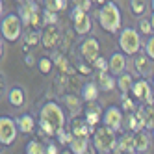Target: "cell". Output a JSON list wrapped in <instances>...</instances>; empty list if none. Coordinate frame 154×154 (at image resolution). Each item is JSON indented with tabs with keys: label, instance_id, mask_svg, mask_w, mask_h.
<instances>
[{
	"label": "cell",
	"instance_id": "cell-12",
	"mask_svg": "<svg viewBox=\"0 0 154 154\" xmlns=\"http://www.w3.org/2000/svg\"><path fill=\"white\" fill-rule=\"evenodd\" d=\"M125 125H126L128 132H132V134H137V132L145 130V121H143L139 108H137V112H130L125 115Z\"/></svg>",
	"mask_w": 154,
	"mask_h": 154
},
{
	"label": "cell",
	"instance_id": "cell-47",
	"mask_svg": "<svg viewBox=\"0 0 154 154\" xmlns=\"http://www.w3.org/2000/svg\"><path fill=\"white\" fill-rule=\"evenodd\" d=\"M150 6H152V11H154V0H152V2H150Z\"/></svg>",
	"mask_w": 154,
	"mask_h": 154
},
{
	"label": "cell",
	"instance_id": "cell-1",
	"mask_svg": "<svg viewBox=\"0 0 154 154\" xmlns=\"http://www.w3.org/2000/svg\"><path fill=\"white\" fill-rule=\"evenodd\" d=\"M98 24L102 30L109 34H117L121 30V9L115 2L108 0V2L98 9Z\"/></svg>",
	"mask_w": 154,
	"mask_h": 154
},
{
	"label": "cell",
	"instance_id": "cell-39",
	"mask_svg": "<svg viewBox=\"0 0 154 154\" xmlns=\"http://www.w3.org/2000/svg\"><path fill=\"white\" fill-rule=\"evenodd\" d=\"M139 32H141L143 35H150V32H152L150 19H141L139 20Z\"/></svg>",
	"mask_w": 154,
	"mask_h": 154
},
{
	"label": "cell",
	"instance_id": "cell-22",
	"mask_svg": "<svg viewBox=\"0 0 154 154\" xmlns=\"http://www.w3.org/2000/svg\"><path fill=\"white\" fill-rule=\"evenodd\" d=\"M98 87L97 84H93V82H87L85 85H84V89H82V98L85 102H97V98H98Z\"/></svg>",
	"mask_w": 154,
	"mask_h": 154
},
{
	"label": "cell",
	"instance_id": "cell-30",
	"mask_svg": "<svg viewBox=\"0 0 154 154\" xmlns=\"http://www.w3.org/2000/svg\"><path fill=\"white\" fill-rule=\"evenodd\" d=\"M121 100H123V112L130 113V112H137V106H136V98L130 97V95H121Z\"/></svg>",
	"mask_w": 154,
	"mask_h": 154
},
{
	"label": "cell",
	"instance_id": "cell-15",
	"mask_svg": "<svg viewBox=\"0 0 154 154\" xmlns=\"http://www.w3.org/2000/svg\"><path fill=\"white\" fill-rule=\"evenodd\" d=\"M109 72L121 76L123 72H126V58L123 52H115L109 56Z\"/></svg>",
	"mask_w": 154,
	"mask_h": 154
},
{
	"label": "cell",
	"instance_id": "cell-20",
	"mask_svg": "<svg viewBox=\"0 0 154 154\" xmlns=\"http://www.w3.org/2000/svg\"><path fill=\"white\" fill-rule=\"evenodd\" d=\"M8 100H9V104H11V106L20 108V106L24 104V89H23V87H19V85L11 87L9 93H8Z\"/></svg>",
	"mask_w": 154,
	"mask_h": 154
},
{
	"label": "cell",
	"instance_id": "cell-18",
	"mask_svg": "<svg viewBox=\"0 0 154 154\" xmlns=\"http://www.w3.org/2000/svg\"><path fill=\"white\" fill-rule=\"evenodd\" d=\"M17 126H19V132L20 134H32L35 130V121L32 115L28 113H23L19 119H17Z\"/></svg>",
	"mask_w": 154,
	"mask_h": 154
},
{
	"label": "cell",
	"instance_id": "cell-44",
	"mask_svg": "<svg viewBox=\"0 0 154 154\" xmlns=\"http://www.w3.org/2000/svg\"><path fill=\"white\" fill-rule=\"evenodd\" d=\"M150 24H152V30H154V11H152V15H150Z\"/></svg>",
	"mask_w": 154,
	"mask_h": 154
},
{
	"label": "cell",
	"instance_id": "cell-13",
	"mask_svg": "<svg viewBox=\"0 0 154 154\" xmlns=\"http://www.w3.org/2000/svg\"><path fill=\"white\" fill-rule=\"evenodd\" d=\"M115 152L117 154H134L136 152V134H132V132H126L119 137L117 141V147H115Z\"/></svg>",
	"mask_w": 154,
	"mask_h": 154
},
{
	"label": "cell",
	"instance_id": "cell-46",
	"mask_svg": "<svg viewBox=\"0 0 154 154\" xmlns=\"http://www.w3.org/2000/svg\"><path fill=\"white\" fill-rule=\"evenodd\" d=\"M17 2H20V4H26V2H28V0H17Z\"/></svg>",
	"mask_w": 154,
	"mask_h": 154
},
{
	"label": "cell",
	"instance_id": "cell-26",
	"mask_svg": "<svg viewBox=\"0 0 154 154\" xmlns=\"http://www.w3.org/2000/svg\"><path fill=\"white\" fill-rule=\"evenodd\" d=\"M26 154H47V145H43L39 139H32L26 145Z\"/></svg>",
	"mask_w": 154,
	"mask_h": 154
},
{
	"label": "cell",
	"instance_id": "cell-32",
	"mask_svg": "<svg viewBox=\"0 0 154 154\" xmlns=\"http://www.w3.org/2000/svg\"><path fill=\"white\" fill-rule=\"evenodd\" d=\"M41 19H43V24L45 26H56V23H58V15L54 11H50V9H47V8L43 9Z\"/></svg>",
	"mask_w": 154,
	"mask_h": 154
},
{
	"label": "cell",
	"instance_id": "cell-5",
	"mask_svg": "<svg viewBox=\"0 0 154 154\" xmlns=\"http://www.w3.org/2000/svg\"><path fill=\"white\" fill-rule=\"evenodd\" d=\"M39 119L50 123L56 130L65 126V113H63V109L58 102H47L39 112Z\"/></svg>",
	"mask_w": 154,
	"mask_h": 154
},
{
	"label": "cell",
	"instance_id": "cell-35",
	"mask_svg": "<svg viewBox=\"0 0 154 154\" xmlns=\"http://www.w3.org/2000/svg\"><path fill=\"white\" fill-rule=\"evenodd\" d=\"M52 60L50 58H41L39 60V71L43 72V74H48L50 71H52Z\"/></svg>",
	"mask_w": 154,
	"mask_h": 154
},
{
	"label": "cell",
	"instance_id": "cell-10",
	"mask_svg": "<svg viewBox=\"0 0 154 154\" xmlns=\"http://www.w3.org/2000/svg\"><path fill=\"white\" fill-rule=\"evenodd\" d=\"M71 132H72V136L74 137H80V139H89V136L95 134V126H91L89 123H87L85 119H72L71 121Z\"/></svg>",
	"mask_w": 154,
	"mask_h": 154
},
{
	"label": "cell",
	"instance_id": "cell-34",
	"mask_svg": "<svg viewBox=\"0 0 154 154\" xmlns=\"http://www.w3.org/2000/svg\"><path fill=\"white\" fill-rule=\"evenodd\" d=\"M41 41V35L37 34V32L35 30H32V32H28V35L24 37V43H26V47H32V45H37V43Z\"/></svg>",
	"mask_w": 154,
	"mask_h": 154
},
{
	"label": "cell",
	"instance_id": "cell-49",
	"mask_svg": "<svg viewBox=\"0 0 154 154\" xmlns=\"http://www.w3.org/2000/svg\"><path fill=\"white\" fill-rule=\"evenodd\" d=\"M152 137H154V130H152Z\"/></svg>",
	"mask_w": 154,
	"mask_h": 154
},
{
	"label": "cell",
	"instance_id": "cell-41",
	"mask_svg": "<svg viewBox=\"0 0 154 154\" xmlns=\"http://www.w3.org/2000/svg\"><path fill=\"white\" fill-rule=\"evenodd\" d=\"M67 102L72 106V109H80V102L76 100V98H72V97H67Z\"/></svg>",
	"mask_w": 154,
	"mask_h": 154
},
{
	"label": "cell",
	"instance_id": "cell-25",
	"mask_svg": "<svg viewBox=\"0 0 154 154\" xmlns=\"http://www.w3.org/2000/svg\"><path fill=\"white\" fill-rule=\"evenodd\" d=\"M39 13V8H37V4L35 2H26L23 8H20V19H23V20H26V23H30V20H32V17H34V15H37Z\"/></svg>",
	"mask_w": 154,
	"mask_h": 154
},
{
	"label": "cell",
	"instance_id": "cell-23",
	"mask_svg": "<svg viewBox=\"0 0 154 154\" xmlns=\"http://www.w3.org/2000/svg\"><path fill=\"white\" fill-rule=\"evenodd\" d=\"M139 112H141V115H143V121H145V130L152 132V130H154V108H152V106L141 104V106H139Z\"/></svg>",
	"mask_w": 154,
	"mask_h": 154
},
{
	"label": "cell",
	"instance_id": "cell-16",
	"mask_svg": "<svg viewBox=\"0 0 154 154\" xmlns=\"http://www.w3.org/2000/svg\"><path fill=\"white\" fill-rule=\"evenodd\" d=\"M97 85L102 91H112L117 87V78H113L109 71H97Z\"/></svg>",
	"mask_w": 154,
	"mask_h": 154
},
{
	"label": "cell",
	"instance_id": "cell-40",
	"mask_svg": "<svg viewBox=\"0 0 154 154\" xmlns=\"http://www.w3.org/2000/svg\"><path fill=\"white\" fill-rule=\"evenodd\" d=\"M47 154H61V150H60V147H58V143L48 141V145H47Z\"/></svg>",
	"mask_w": 154,
	"mask_h": 154
},
{
	"label": "cell",
	"instance_id": "cell-2",
	"mask_svg": "<svg viewBox=\"0 0 154 154\" xmlns=\"http://www.w3.org/2000/svg\"><path fill=\"white\" fill-rule=\"evenodd\" d=\"M115 134H117V132H113L112 128H108L106 125L98 126L95 130V134H93V145H95V149L100 154H108V152L115 150L117 141H119Z\"/></svg>",
	"mask_w": 154,
	"mask_h": 154
},
{
	"label": "cell",
	"instance_id": "cell-45",
	"mask_svg": "<svg viewBox=\"0 0 154 154\" xmlns=\"http://www.w3.org/2000/svg\"><path fill=\"white\" fill-rule=\"evenodd\" d=\"M61 154H72L71 150H61Z\"/></svg>",
	"mask_w": 154,
	"mask_h": 154
},
{
	"label": "cell",
	"instance_id": "cell-33",
	"mask_svg": "<svg viewBox=\"0 0 154 154\" xmlns=\"http://www.w3.org/2000/svg\"><path fill=\"white\" fill-rule=\"evenodd\" d=\"M45 6H47V9H50V11L58 13V11L67 8V0H45Z\"/></svg>",
	"mask_w": 154,
	"mask_h": 154
},
{
	"label": "cell",
	"instance_id": "cell-36",
	"mask_svg": "<svg viewBox=\"0 0 154 154\" xmlns=\"http://www.w3.org/2000/svg\"><path fill=\"white\" fill-rule=\"evenodd\" d=\"M72 6L82 9V11H89L93 8V0H72Z\"/></svg>",
	"mask_w": 154,
	"mask_h": 154
},
{
	"label": "cell",
	"instance_id": "cell-27",
	"mask_svg": "<svg viewBox=\"0 0 154 154\" xmlns=\"http://www.w3.org/2000/svg\"><path fill=\"white\" fill-rule=\"evenodd\" d=\"M149 56L145 54H137V58H136V61H134V65H136V71L139 72V74H147L149 72Z\"/></svg>",
	"mask_w": 154,
	"mask_h": 154
},
{
	"label": "cell",
	"instance_id": "cell-9",
	"mask_svg": "<svg viewBox=\"0 0 154 154\" xmlns=\"http://www.w3.org/2000/svg\"><path fill=\"white\" fill-rule=\"evenodd\" d=\"M123 121H125V115H123V109L119 106H109L104 112V117H102V123L108 128H112L113 132L123 130Z\"/></svg>",
	"mask_w": 154,
	"mask_h": 154
},
{
	"label": "cell",
	"instance_id": "cell-28",
	"mask_svg": "<svg viewBox=\"0 0 154 154\" xmlns=\"http://www.w3.org/2000/svg\"><path fill=\"white\" fill-rule=\"evenodd\" d=\"M37 126H39V134H41V136H45V137H54V136L58 134V130L54 128L50 123H47V121H43V119H39Z\"/></svg>",
	"mask_w": 154,
	"mask_h": 154
},
{
	"label": "cell",
	"instance_id": "cell-21",
	"mask_svg": "<svg viewBox=\"0 0 154 154\" xmlns=\"http://www.w3.org/2000/svg\"><path fill=\"white\" fill-rule=\"evenodd\" d=\"M150 147V134L149 130H143L136 134V152H147Z\"/></svg>",
	"mask_w": 154,
	"mask_h": 154
},
{
	"label": "cell",
	"instance_id": "cell-3",
	"mask_svg": "<svg viewBox=\"0 0 154 154\" xmlns=\"http://www.w3.org/2000/svg\"><path fill=\"white\" fill-rule=\"evenodd\" d=\"M0 32H2V37L9 43L17 41L23 35V19L17 13H8L6 17H2V23H0Z\"/></svg>",
	"mask_w": 154,
	"mask_h": 154
},
{
	"label": "cell",
	"instance_id": "cell-42",
	"mask_svg": "<svg viewBox=\"0 0 154 154\" xmlns=\"http://www.w3.org/2000/svg\"><path fill=\"white\" fill-rule=\"evenodd\" d=\"M78 71L84 72V74H89V72H91V69L87 67V63H80V65H78Z\"/></svg>",
	"mask_w": 154,
	"mask_h": 154
},
{
	"label": "cell",
	"instance_id": "cell-11",
	"mask_svg": "<svg viewBox=\"0 0 154 154\" xmlns=\"http://www.w3.org/2000/svg\"><path fill=\"white\" fill-rule=\"evenodd\" d=\"M80 52L87 63H95V60L98 58V52H100V45H98V41L95 37H87L80 45Z\"/></svg>",
	"mask_w": 154,
	"mask_h": 154
},
{
	"label": "cell",
	"instance_id": "cell-38",
	"mask_svg": "<svg viewBox=\"0 0 154 154\" xmlns=\"http://www.w3.org/2000/svg\"><path fill=\"white\" fill-rule=\"evenodd\" d=\"M145 54L154 61V35H149L145 41Z\"/></svg>",
	"mask_w": 154,
	"mask_h": 154
},
{
	"label": "cell",
	"instance_id": "cell-4",
	"mask_svg": "<svg viewBox=\"0 0 154 154\" xmlns=\"http://www.w3.org/2000/svg\"><path fill=\"white\" fill-rule=\"evenodd\" d=\"M119 48L123 50L125 56H136L141 48V37L137 30L134 28H123L119 34Z\"/></svg>",
	"mask_w": 154,
	"mask_h": 154
},
{
	"label": "cell",
	"instance_id": "cell-19",
	"mask_svg": "<svg viewBox=\"0 0 154 154\" xmlns=\"http://www.w3.org/2000/svg\"><path fill=\"white\" fill-rule=\"evenodd\" d=\"M134 84H136V80L132 78V74H128V72H123L121 76H117V87H119L121 95L132 93V87H134Z\"/></svg>",
	"mask_w": 154,
	"mask_h": 154
},
{
	"label": "cell",
	"instance_id": "cell-37",
	"mask_svg": "<svg viewBox=\"0 0 154 154\" xmlns=\"http://www.w3.org/2000/svg\"><path fill=\"white\" fill-rule=\"evenodd\" d=\"M93 67H95L97 71H109V61H108L106 58H102V56H98V58L95 60V63H93Z\"/></svg>",
	"mask_w": 154,
	"mask_h": 154
},
{
	"label": "cell",
	"instance_id": "cell-43",
	"mask_svg": "<svg viewBox=\"0 0 154 154\" xmlns=\"http://www.w3.org/2000/svg\"><path fill=\"white\" fill-rule=\"evenodd\" d=\"M93 4H97V6H104L106 0H93Z\"/></svg>",
	"mask_w": 154,
	"mask_h": 154
},
{
	"label": "cell",
	"instance_id": "cell-14",
	"mask_svg": "<svg viewBox=\"0 0 154 154\" xmlns=\"http://www.w3.org/2000/svg\"><path fill=\"white\" fill-rule=\"evenodd\" d=\"M102 117H104V112H102L100 106H98L97 102H87V108L84 109V119L87 121V123L97 128V125L102 121Z\"/></svg>",
	"mask_w": 154,
	"mask_h": 154
},
{
	"label": "cell",
	"instance_id": "cell-6",
	"mask_svg": "<svg viewBox=\"0 0 154 154\" xmlns=\"http://www.w3.org/2000/svg\"><path fill=\"white\" fill-rule=\"evenodd\" d=\"M19 134V126H17V119H11L8 115L0 117V143L4 147L13 145Z\"/></svg>",
	"mask_w": 154,
	"mask_h": 154
},
{
	"label": "cell",
	"instance_id": "cell-48",
	"mask_svg": "<svg viewBox=\"0 0 154 154\" xmlns=\"http://www.w3.org/2000/svg\"><path fill=\"white\" fill-rule=\"evenodd\" d=\"M152 89H154V78H152Z\"/></svg>",
	"mask_w": 154,
	"mask_h": 154
},
{
	"label": "cell",
	"instance_id": "cell-17",
	"mask_svg": "<svg viewBox=\"0 0 154 154\" xmlns=\"http://www.w3.org/2000/svg\"><path fill=\"white\" fill-rule=\"evenodd\" d=\"M58 41H60V32L56 26H47V30L41 34V43L45 45L47 48H54L58 45Z\"/></svg>",
	"mask_w": 154,
	"mask_h": 154
},
{
	"label": "cell",
	"instance_id": "cell-8",
	"mask_svg": "<svg viewBox=\"0 0 154 154\" xmlns=\"http://www.w3.org/2000/svg\"><path fill=\"white\" fill-rule=\"evenodd\" d=\"M71 20H72L74 32L78 35H87L91 32V19L87 15V11H82V9L74 8L71 11Z\"/></svg>",
	"mask_w": 154,
	"mask_h": 154
},
{
	"label": "cell",
	"instance_id": "cell-29",
	"mask_svg": "<svg viewBox=\"0 0 154 154\" xmlns=\"http://www.w3.org/2000/svg\"><path fill=\"white\" fill-rule=\"evenodd\" d=\"M147 8H149L147 0H130V9L134 15H143L147 11Z\"/></svg>",
	"mask_w": 154,
	"mask_h": 154
},
{
	"label": "cell",
	"instance_id": "cell-7",
	"mask_svg": "<svg viewBox=\"0 0 154 154\" xmlns=\"http://www.w3.org/2000/svg\"><path fill=\"white\" fill-rule=\"evenodd\" d=\"M152 87L147 80H137L132 87V97L136 98L139 104H145V106H152L154 104V97H152Z\"/></svg>",
	"mask_w": 154,
	"mask_h": 154
},
{
	"label": "cell",
	"instance_id": "cell-31",
	"mask_svg": "<svg viewBox=\"0 0 154 154\" xmlns=\"http://www.w3.org/2000/svg\"><path fill=\"white\" fill-rule=\"evenodd\" d=\"M56 137H58V141L61 143V145H69V143L74 139V136H72V132H71V128H60L58 130V134H56Z\"/></svg>",
	"mask_w": 154,
	"mask_h": 154
},
{
	"label": "cell",
	"instance_id": "cell-24",
	"mask_svg": "<svg viewBox=\"0 0 154 154\" xmlns=\"http://www.w3.org/2000/svg\"><path fill=\"white\" fill-rule=\"evenodd\" d=\"M87 149H89V139H80V137H74L69 143V150L72 154H87Z\"/></svg>",
	"mask_w": 154,
	"mask_h": 154
},
{
	"label": "cell",
	"instance_id": "cell-50",
	"mask_svg": "<svg viewBox=\"0 0 154 154\" xmlns=\"http://www.w3.org/2000/svg\"><path fill=\"white\" fill-rule=\"evenodd\" d=\"M152 108H154V104H152Z\"/></svg>",
	"mask_w": 154,
	"mask_h": 154
}]
</instances>
